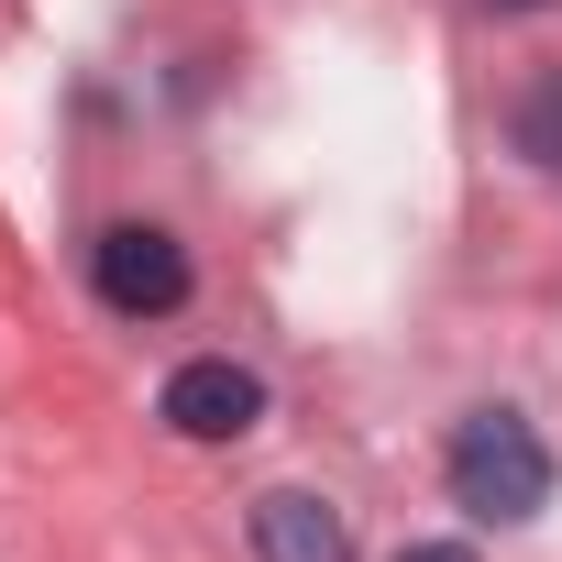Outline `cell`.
I'll use <instances>...</instances> for the list:
<instances>
[{"mask_svg": "<svg viewBox=\"0 0 562 562\" xmlns=\"http://www.w3.org/2000/svg\"><path fill=\"white\" fill-rule=\"evenodd\" d=\"M441 474H452V507H463V518H496V529H518V518L551 507V441H540L518 408H474V419L452 430Z\"/></svg>", "mask_w": 562, "mask_h": 562, "instance_id": "1", "label": "cell"}, {"mask_svg": "<svg viewBox=\"0 0 562 562\" xmlns=\"http://www.w3.org/2000/svg\"><path fill=\"white\" fill-rule=\"evenodd\" d=\"M89 276H100V299L122 310V321H166V310H188V243L177 232H155V221H111L100 243H89Z\"/></svg>", "mask_w": 562, "mask_h": 562, "instance_id": "2", "label": "cell"}, {"mask_svg": "<svg viewBox=\"0 0 562 562\" xmlns=\"http://www.w3.org/2000/svg\"><path fill=\"white\" fill-rule=\"evenodd\" d=\"M166 430L177 441H243L254 419H265V375L254 364H232V353H199V364H177L166 375Z\"/></svg>", "mask_w": 562, "mask_h": 562, "instance_id": "3", "label": "cell"}, {"mask_svg": "<svg viewBox=\"0 0 562 562\" xmlns=\"http://www.w3.org/2000/svg\"><path fill=\"white\" fill-rule=\"evenodd\" d=\"M254 551H265V562H353V529H342L331 496L276 485V496H254Z\"/></svg>", "mask_w": 562, "mask_h": 562, "instance_id": "4", "label": "cell"}, {"mask_svg": "<svg viewBox=\"0 0 562 562\" xmlns=\"http://www.w3.org/2000/svg\"><path fill=\"white\" fill-rule=\"evenodd\" d=\"M507 144H518L540 177H562V67L518 89V111H507Z\"/></svg>", "mask_w": 562, "mask_h": 562, "instance_id": "5", "label": "cell"}, {"mask_svg": "<svg viewBox=\"0 0 562 562\" xmlns=\"http://www.w3.org/2000/svg\"><path fill=\"white\" fill-rule=\"evenodd\" d=\"M397 562H474V551H463V540H408Z\"/></svg>", "mask_w": 562, "mask_h": 562, "instance_id": "6", "label": "cell"}, {"mask_svg": "<svg viewBox=\"0 0 562 562\" xmlns=\"http://www.w3.org/2000/svg\"><path fill=\"white\" fill-rule=\"evenodd\" d=\"M496 12H551V0H496Z\"/></svg>", "mask_w": 562, "mask_h": 562, "instance_id": "7", "label": "cell"}]
</instances>
